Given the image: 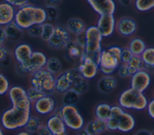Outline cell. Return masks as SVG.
Returning a JSON list of instances; mask_svg holds the SVG:
<instances>
[{"label": "cell", "mask_w": 154, "mask_h": 135, "mask_svg": "<svg viewBox=\"0 0 154 135\" xmlns=\"http://www.w3.org/2000/svg\"><path fill=\"white\" fill-rule=\"evenodd\" d=\"M80 58V64L78 68L81 74L86 79H91L97 74L99 64L84 52Z\"/></svg>", "instance_id": "cell-11"}, {"label": "cell", "mask_w": 154, "mask_h": 135, "mask_svg": "<svg viewBox=\"0 0 154 135\" xmlns=\"http://www.w3.org/2000/svg\"><path fill=\"white\" fill-rule=\"evenodd\" d=\"M55 26L51 23H45L43 24V30L41 38L45 41H48L52 35Z\"/></svg>", "instance_id": "cell-36"}, {"label": "cell", "mask_w": 154, "mask_h": 135, "mask_svg": "<svg viewBox=\"0 0 154 135\" xmlns=\"http://www.w3.org/2000/svg\"><path fill=\"white\" fill-rule=\"evenodd\" d=\"M7 38L12 41L19 40L23 35L22 29L14 22H13L4 26Z\"/></svg>", "instance_id": "cell-24"}, {"label": "cell", "mask_w": 154, "mask_h": 135, "mask_svg": "<svg viewBox=\"0 0 154 135\" xmlns=\"http://www.w3.org/2000/svg\"><path fill=\"white\" fill-rule=\"evenodd\" d=\"M120 2L124 5H128L131 2V0H119Z\"/></svg>", "instance_id": "cell-55"}, {"label": "cell", "mask_w": 154, "mask_h": 135, "mask_svg": "<svg viewBox=\"0 0 154 135\" xmlns=\"http://www.w3.org/2000/svg\"><path fill=\"white\" fill-rule=\"evenodd\" d=\"M146 109L150 116L154 119V98L148 103Z\"/></svg>", "instance_id": "cell-50"}, {"label": "cell", "mask_w": 154, "mask_h": 135, "mask_svg": "<svg viewBox=\"0 0 154 135\" xmlns=\"http://www.w3.org/2000/svg\"><path fill=\"white\" fill-rule=\"evenodd\" d=\"M5 2L10 4L15 8H20L28 4L29 0H4Z\"/></svg>", "instance_id": "cell-48"}, {"label": "cell", "mask_w": 154, "mask_h": 135, "mask_svg": "<svg viewBox=\"0 0 154 135\" xmlns=\"http://www.w3.org/2000/svg\"><path fill=\"white\" fill-rule=\"evenodd\" d=\"M48 59L46 55L41 52H33L30 58L23 64H17L16 69L21 74H32L42 68H45Z\"/></svg>", "instance_id": "cell-7"}, {"label": "cell", "mask_w": 154, "mask_h": 135, "mask_svg": "<svg viewBox=\"0 0 154 135\" xmlns=\"http://www.w3.org/2000/svg\"><path fill=\"white\" fill-rule=\"evenodd\" d=\"M43 30V24H34L27 29L28 34L30 36L38 37H41Z\"/></svg>", "instance_id": "cell-41"}, {"label": "cell", "mask_w": 154, "mask_h": 135, "mask_svg": "<svg viewBox=\"0 0 154 135\" xmlns=\"http://www.w3.org/2000/svg\"><path fill=\"white\" fill-rule=\"evenodd\" d=\"M33 107L38 114L49 115L56 109V101L51 94H46L33 103Z\"/></svg>", "instance_id": "cell-13"}, {"label": "cell", "mask_w": 154, "mask_h": 135, "mask_svg": "<svg viewBox=\"0 0 154 135\" xmlns=\"http://www.w3.org/2000/svg\"><path fill=\"white\" fill-rule=\"evenodd\" d=\"M86 44L84 52L99 64L102 51L101 43L103 37L96 26H91L85 29Z\"/></svg>", "instance_id": "cell-4"}, {"label": "cell", "mask_w": 154, "mask_h": 135, "mask_svg": "<svg viewBox=\"0 0 154 135\" xmlns=\"http://www.w3.org/2000/svg\"><path fill=\"white\" fill-rule=\"evenodd\" d=\"M10 89V83L7 78L0 73V95L7 94Z\"/></svg>", "instance_id": "cell-40"}, {"label": "cell", "mask_w": 154, "mask_h": 135, "mask_svg": "<svg viewBox=\"0 0 154 135\" xmlns=\"http://www.w3.org/2000/svg\"><path fill=\"white\" fill-rule=\"evenodd\" d=\"M8 94L12 106L22 110H31V103L24 88L19 86H13L10 88Z\"/></svg>", "instance_id": "cell-8"}, {"label": "cell", "mask_w": 154, "mask_h": 135, "mask_svg": "<svg viewBox=\"0 0 154 135\" xmlns=\"http://www.w3.org/2000/svg\"><path fill=\"white\" fill-rule=\"evenodd\" d=\"M79 94L72 89L63 94L62 101L64 105H75L79 100Z\"/></svg>", "instance_id": "cell-33"}, {"label": "cell", "mask_w": 154, "mask_h": 135, "mask_svg": "<svg viewBox=\"0 0 154 135\" xmlns=\"http://www.w3.org/2000/svg\"><path fill=\"white\" fill-rule=\"evenodd\" d=\"M121 64L120 61L111 55L107 50H102L99 61V70L105 75H111Z\"/></svg>", "instance_id": "cell-12"}, {"label": "cell", "mask_w": 154, "mask_h": 135, "mask_svg": "<svg viewBox=\"0 0 154 135\" xmlns=\"http://www.w3.org/2000/svg\"><path fill=\"white\" fill-rule=\"evenodd\" d=\"M15 7L4 2L0 3V26H5L14 22L16 15Z\"/></svg>", "instance_id": "cell-19"}, {"label": "cell", "mask_w": 154, "mask_h": 135, "mask_svg": "<svg viewBox=\"0 0 154 135\" xmlns=\"http://www.w3.org/2000/svg\"><path fill=\"white\" fill-rule=\"evenodd\" d=\"M61 1L62 0H45V3L46 7H57Z\"/></svg>", "instance_id": "cell-52"}, {"label": "cell", "mask_w": 154, "mask_h": 135, "mask_svg": "<svg viewBox=\"0 0 154 135\" xmlns=\"http://www.w3.org/2000/svg\"><path fill=\"white\" fill-rule=\"evenodd\" d=\"M119 76L122 78H126L130 76L128 64L121 63L117 68Z\"/></svg>", "instance_id": "cell-44"}, {"label": "cell", "mask_w": 154, "mask_h": 135, "mask_svg": "<svg viewBox=\"0 0 154 135\" xmlns=\"http://www.w3.org/2000/svg\"><path fill=\"white\" fill-rule=\"evenodd\" d=\"M16 135H32V134L25 130H22L19 131L18 133H17Z\"/></svg>", "instance_id": "cell-54"}, {"label": "cell", "mask_w": 154, "mask_h": 135, "mask_svg": "<svg viewBox=\"0 0 154 135\" xmlns=\"http://www.w3.org/2000/svg\"><path fill=\"white\" fill-rule=\"evenodd\" d=\"M117 85V80L114 77L111 75H105L99 80L97 88L102 93L109 94L116 88Z\"/></svg>", "instance_id": "cell-22"}, {"label": "cell", "mask_w": 154, "mask_h": 135, "mask_svg": "<svg viewBox=\"0 0 154 135\" xmlns=\"http://www.w3.org/2000/svg\"><path fill=\"white\" fill-rule=\"evenodd\" d=\"M26 94L29 100L31 101V103H34L37 100L43 97L44 95H46L40 90L32 86L30 87L27 89Z\"/></svg>", "instance_id": "cell-37"}, {"label": "cell", "mask_w": 154, "mask_h": 135, "mask_svg": "<svg viewBox=\"0 0 154 135\" xmlns=\"http://www.w3.org/2000/svg\"><path fill=\"white\" fill-rule=\"evenodd\" d=\"M76 44L84 50L86 44V31L85 29L76 35Z\"/></svg>", "instance_id": "cell-43"}, {"label": "cell", "mask_w": 154, "mask_h": 135, "mask_svg": "<svg viewBox=\"0 0 154 135\" xmlns=\"http://www.w3.org/2000/svg\"><path fill=\"white\" fill-rule=\"evenodd\" d=\"M125 112L123 108L120 106H112L111 109V116L110 117L120 119L122 115Z\"/></svg>", "instance_id": "cell-45"}, {"label": "cell", "mask_w": 154, "mask_h": 135, "mask_svg": "<svg viewBox=\"0 0 154 135\" xmlns=\"http://www.w3.org/2000/svg\"><path fill=\"white\" fill-rule=\"evenodd\" d=\"M88 88L87 79L84 78L79 73L75 78L71 89L75 91L79 95L85 93Z\"/></svg>", "instance_id": "cell-26"}, {"label": "cell", "mask_w": 154, "mask_h": 135, "mask_svg": "<svg viewBox=\"0 0 154 135\" xmlns=\"http://www.w3.org/2000/svg\"><path fill=\"white\" fill-rule=\"evenodd\" d=\"M88 135H99L108 130L105 121L96 118L89 122L84 128Z\"/></svg>", "instance_id": "cell-21"}, {"label": "cell", "mask_w": 154, "mask_h": 135, "mask_svg": "<svg viewBox=\"0 0 154 135\" xmlns=\"http://www.w3.org/2000/svg\"><path fill=\"white\" fill-rule=\"evenodd\" d=\"M67 28L69 32L75 35L85 29L84 23L79 18L70 19L67 23Z\"/></svg>", "instance_id": "cell-28"}, {"label": "cell", "mask_w": 154, "mask_h": 135, "mask_svg": "<svg viewBox=\"0 0 154 135\" xmlns=\"http://www.w3.org/2000/svg\"><path fill=\"white\" fill-rule=\"evenodd\" d=\"M108 130L114 131L118 129L119 119H117L112 117H109V118L106 121Z\"/></svg>", "instance_id": "cell-46"}, {"label": "cell", "mask_w": 154, "mask_h": 135, "mask_svg": "<svg viewBox=\"0 0 154 135\" xmlns=\"http://www.w3.org/2000/svg\"><path fill=\"white\" fill-rule=\"evenodd\" d=\"M135 5L140 11H147L154 8V0H135Z\"/></svg>", "instance_id": "cell-35"}, {"label": "cell", "mask_w": 154, "mask_h": 135, "mask_svg": "<svg viewBox=\"0 0 154 135\" xmlns=\"http://www.w3.org/2000/svg\"><path fill=\"white\" fill-rule=\"evenodd\" d=\"M31 86L37 88L45 94H51L55 91L56 77L45 68L31 74Z\"/></svg>", "instance_id": "cell-5"}, {"label": "cell", "mask_w": 154, "mask_h": 135, "mask_svg": "<svg viewBox=\"0 0 154 135\" xmlns=\"http://www.w3.org/2000/svg\"><path fill=\"white\" fill-rule=\"evenodd\" d=\"M79 73L78 69H70L59 74L56 77L55 91L63 94L71 89L75 78Z\"/></svg>", "instance_id": "cell-9"}, {"label": "cell", "mask_w": 154, "mask_h": 135, "mask_svg": "<svg viewBox=\"0 0 154 135\" xmlns=\"http://www.w3.org/2000/svg\"><path fill=\"white\" fill-rule=\"evenodd\" d=\"M135 135H151V132L147 130H140L137 131Z\"/></svg>", "instance_id": "cell-53"}, {"label": "cell", "mask_w": 154, "mask_h": 135, "mask_svg": "<svg viewBox=\"0 0 154 135\" xmlns=\"http://www.w3.org/2000/svg\"><path fill=\"white\" fill-rule=\"evenodd\" d=\"M46 20L45 8L27 4L17 9L14 22L22 29H27L34 24H43Z\"/></svg>", "instance_id": "cell-1"}, {"label": "cell", "mask_w": 154, "mask_h": 135, "mask_svg": "<svg viewBox=\"0 0 154 135\" xmlns=\"http://www.w3.org/2000/svg\"><path fill=\"white\" fill-rule=\"evenodd\" d=\"M69 40V31L67 27L63 25H58L55 26L54 33L48 43L52 48L63 49L66 48Z\"/></svg>", "instance_id": "cell-10"}, {"label": "cell", "mask_w": 154, "mask_h": 135, "mask_svg": "<svg viewBox=\"0 0 154 135\" xmlns=\"http://www.w3.org/2000/svg\"><path fill=\"white\" fill-rule=\"evenodd\" d=\"M33 51L31 47L25 43L17 46L14 50V56L19 64H25L30 58Z\"/></svg>", "instance_id": "cell-20"}, {"label": "cell", "mask_w": 154, "mask_h": 135, "mask_svg": "<svg viewBox=\"0 0 154 135\" xmlns=\"http://www.w3.org/2000/svg\"><path fill=\"white\" fill-rule=\"evenodd\" d=\"M116 26L114 14L99 15L96 27L103 37L111 36L114 32Z\"/></svg>", "instance_id": "cell-15"}, {"label": "cell", "mask_w": 154, "mask_h": 135, "mask_svg": "<svg viewBox=\"0 0 154 135\" xmlns=\"http://www.w3.org/2000/svg\"><path fill=\"white\" fill-rule=\"evenodd\" d=\"M135 125L134 117L129 112H124L119 119L118 130L123 133L132 131Z\"/></svg>", "instance_id": "cell-23"}, {"label": "cell", "mask_w": 154, "mask_h": 135, "mask_svg": "<svg viewBox=\"0 0 154 135\" xmlns=\"http://www.w3.org/2000/svg\"><path fill=\"white\" fill-rule=\"evenodd\" d=\"M0 135H5L4 133L3 130H2V128H1V127H0Z\"/></svg>", "instance_id": "cell-57"}, {"label": "cell", "mask_w": 154, "mask_h": 135, "mask_svg": "<svg viewBox=\"0 0 154 135\" xmlns=\"http://www.w3.org/2000/svg\"><path fill=\"white\" fill-rule=\"evenodd\" d=\"M46 127L54 135L66 131V126L62 118L61 108L56 109L46 121Z\"/></svg>", "instance_id": "cell-14"}, {"label": "cell", "mask_w": 154, "mask_h": 135, "mask_svg": "<svg viewBox=\"0 0 154 135\" xmlns=\"http://www.w3.org/2000/svg\"><path fill=\"white\" fill-rule=\"evenodd\" d=\"M11 52L6 47L0 46V64L7 65L11 59Z\"/></svg>", "instance_id": "cell-38"}, {"label": "cell", "mask_w": 154, "mask_h": 135, "mask_svg": "<svg viewBox=\"0 0 154 135\" xmlns=\"http://www.w3.org/2000/svg\"><path fill=\"white\" fill-rule=\"evenodd\" d=\"M116 28L119 34L124 37H129L135 34L137 25L136 22L132 18L123 17L117 21Z\"/></svg>", "instance_id": "cell-18"}, {"label": "cell", "mask_w": 154, "mask_h": 135, "mask_svg": "<svg viewBox=\"0 0 154 135\" xmlns=\"http://www.w3.org/2000/svg\"><path fill=\"white\" fill-rule=\"evenodd\" d=\"M66 48L68 50L69 55L72 58H80L84 50L80 48L75 42L69 40L67 43Z\"/></svg>", "instance_id": "cell-34"}, {"label": "cell", "mask_w": 154, "mask_h": 135, "mask_svg": "<svg viewBox=\"0 0 154 135\" xmlns=\"http://www.w3.org/2000/svg\"><path fill=\"white\" fill-rule=\"evenodd\" d=\"M151 135H154V130H153V131L151 132Z\"/></svg>", "instance_id": "cell-59"}, {"label": "cell", "mask_w": 154, "mask_h": 135, "mask_svg": "<svg viewBox=\"0 0 154 135\" xmlns=\"http://www.w3.org/2000/svg\"><path fill=\"white\" fill-rule=\"evenodd\" d=\"M7 38L5 29L4 26H0V46H2Z\"/></svg>", "instance_id": "cell-51"}, {"label": "cell", "mask_w": 154, "mask_h": 135, "mask_svg": "<svg viewBox=\"0 0 154 135\" xmlns=\"http://www.w3.org/2000/svg\"><path fill=\"white\" fill-rule=\"evenodd\" d=\"M134 55L128 47L122 48L120 56V62L122 64H128Z\"/></svg>", "instance_id": "cell-39"}, {"label": "cell", "mask_w": 154, "mask_h": 135, "mask_svg": "<svg viewBox=\"0 0 154 135\" xmlns=\"http://www.w3.org/2000/svg\"><path fill=\"white\" fill-rule=\"evenodd\" d=\"M148 103L143 92L131 88L123 91L119 98V106L124 109L142 110L147 108Z\"/></svg>", "instance_id": "cell-3"}, {"label": "cell", "mask_w": 154, "mask_h": 135, "mask_svg": "<svg viewBox=\"0 0 154 135\" xmlns=\"http://www.w3.org/2000/svg\"><path fill=\"white\" fill-rule=\"evenodd\" d=\"M43 125L42 119L37 116H31L25 127V130L31 134L35 133Z\"/></svg>", "instance_id": "cell-30"}, {"label": "cell", "mask_w": 154, "mask_h": 135, "mask_svg": "<svg viewBox=\"0 0 154 135\" xmlns=\"http://www.w3.org/2000/svg\"><path fill=\"white\" fill-rule=\"evenodd\" d=\"M45 68L52 74L55 75L60 72L61 64L58 59L55 57H52L48 59Z\"/></svg>", "instance_id": "cell-32"}, {"label": "cell", "mask_w": 154, "mask_h": 135, "mask_svg": "<svg viewBox=\"0 0 154 135\" xmlns=\"http://www.w3.org/2000/svg\"><path fill=\"white\" fill-rule=\"evenodd\" d=\"M35 135H54L52 132L48 129L46 125H42L41 128L34 133Z\"/></svg>", "instance_id": "cell-49"}, {"label": "cell", "mask_w": 154, "mask_h": 135, "mask_svg": "<svg viewBox=\"0 0 154 135\" xmlns=\"http://www.w3.org/2000/svg\"><path fill=\"white\" fill-rule=\"evenodd\" d=\"M45 9L46 13L47 20H49L50 22H53L55 20V19L58 16V13L57 7H46Z\"/></svg>", "instance_id": "cell-42"}, {"label": "cell", "mask_w": 154, "mask_h": 135, "mask_svg": "<svg viewBox=\"0 0 154 135\" xmlns=\"http://www.w3.org/2000/svg\"><path fill=\"white\" fill-rule=\"evenodd\" d=\"M77 135H88V134L85 131L84 129H82V130H79V133H78V134Z\"/></svg>", "instance_id": "cell-56"}, {"label": "cell", "mask_w": 154, "mask_h": 135, "mask_svg": "<svg viewBox=\"0 0 154 135\" xmlns=\"http://www.w3.org/2000/svg\"><path fill=\"white\" fill-rule=\"evenodd\" d=\"M107 51L112 55L114 57L117 58L120 61V56H121V52H122V48H120L119 46H111L108 47L107 49Z\"/></svg>", "instance_id": "cell-47"}, {"label": "cell", "mask_w": 154, "mask_h": 135, "mask_svg": "<svg viewBox=\"0 0 154 135\" xmlns=\"http://www.w3.org/2000/svg\"><path fill=\"white\" fill-rule=\"evenodd\" d=\"M92 8L99 15L114 14L116 4L113 0H87Z\"/></svg>", "instance_id": "cell-17"}, {"label": "cell", "mask_w": 154, "mask_h": 135, "mask_svg": "<svg viewBox=\"0 0 154 135\" xmlns=\"http://www.w3.org/2000/svg\"><path fill=\"white\" fill-rule=\"evenodd\" d=\"M151 82L150 74L143 70L131 76V88L141 92H144L149 86Z\"/></svg>", "instance_id": "cell-16"}, {"label": "cell", "mask_w": 154, "mask_h": 135, "mask_svg": "<svg viewBox=\"0 0 154 135\" xmlns=\"http://www.w3.org/2000/svg\"><path fill=\"white\" fill-rule=\"evenodd\" d=\"M111 106L106 103H100L95 108L96 118L106 121L111 116Z\"/></svg>", "instance_id": "cell-25"}, {"label": "cell", "mask_w": 154, "mask_h": 135, "mask_svg": "<svg viewBox=\"0 0 154 135\" xmlns=\"http://www.w3.org/2000/svg\"><path fill=\"white\" fill-rule=\"evenodd\" d=\"M61 110L62 118L67 128L75 131L83 129L84 118L75 105H63Z\"/></svg>", "instance_id": "cell-6"}, {"label": "cell", "mask_w": 154, "mask_h": 135, "mask_svg": "<svg viewBox=\"0 0 154 135\" xmlns=\"http://www.w3.org/2000/svg\"><path fill=\"white\" fill-rule=\"evenodd\" d=\"M140 57L146 67L154 68V47H146Z\"/></svg>", "instance_id": "cell-31"}, {"label": "cell", "mask_w": 154, "mask_h": 135, "mask_svg": "<svg viewBox=\"0 0 154 135\" xmlns=\"http://www.w3.org/2000/svg\"><path fill=\"white\" fill-rule=\"evenodd\" d=\"M128 47L134 56H140L146 48L144 41L140 38H134L131 40Z\"/></svg>", "instance_id": "cell-27"}, {"label": "cell", "mask_w": 154, "mask_h": 135, "mask_svg": "<svg viewBox=\"0 0 154 135\" xmlns=\"http://www.w3.org/2000/svg\"><path fill=\"white\" fill-rule=\"evenodd\" d=\"M30 116L31 110H22L12 106L2 113L1 124L7 130H15L25 127Z\"/></svg>", "instance_id": "cell-2"}, {"label": "cell", "mask_w": 154, "mask_h": 135, "mask_svg": "<svg viewBox=\"0 0 154 135\" xmlns=\"http://www.w3.org/2000/svg\"><path fill=\"white\" fill-rule=\"evenodd\" d=\"M128 66L131 76L136 72L140 70H146L147 68L141 57L138 56H134L131 61L128 62Z\"/></svg>", "instance_id": "cell-29"}, {"label": "cell", "mask_w": 154, "mask_h": 135, "mask_svg": "<svg viewBox=\"0 0 154 135\" xmlns=\"http://www.w3.org/2000/svg\"><path fill=\"white\" fill-rule=\"evenodd\" d=\"M58 135H69V133L67 132V131H65L61 134H58Z\"/></svg>", "instance_id": "cell-58"}]
</instances>
